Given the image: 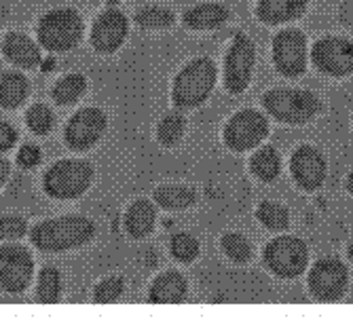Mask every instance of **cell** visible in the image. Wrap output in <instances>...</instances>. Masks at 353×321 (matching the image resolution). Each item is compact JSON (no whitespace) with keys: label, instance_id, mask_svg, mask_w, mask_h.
<instances>
[{"label":"cell","instance_id":"cell-1","mask_svg":"<svg viewBox=\"0 0 353 321\" xmlns=\"http://www.w3.org/2000/svg\"><path fill=\"white\" fill-rule=\"evenodd\" d=\"M216 63L210 57H197L178 72L172 87V102L178 110L201 106L216 87Z\"/></svg>","mask_w":353,"mask_h":321},{"label":"cell","instance_id":"cell-2","mask_svg":"<svg viewBox=\"0 0 353 321\" xmlns=\"http://www.w3.org/2000/svg\"><path fill=\"white\" fill-rule=\"evenodd\" d=\"M95 235L93 222L83 216L53 218L32 231V243L43 251H63L85 245Z\"/></svg>","mask_w":353,"mask_h":321},{"label":"cell","instance_id":"cell-3","mask_svg":"<svg viewBox=\"0 0 353 321\" xmlns=\"http://www.w3.org/2000/svg\"><path fill=\"white\" fill-rule=\"evenodd\" d=\"M265 110L285 125H305L322 110L317 95L305 89H271L263 98Z\"/></svg>","mask_w":353,"mask_h":321},{"label":"cell","instance_id":"cell-4","mask_svg":"<svg viewBox=\"0 0 353 321\" xmlns=\"http://www.w3.org/2000/svg\"><path fill=\"white\" fill-rule=\"evenodd\" d=\"M265 265L281 279H296L309 267V249L299 237H275L265 247Z\"/></svg>","mask_w":353,"mask_h":321},{"label":"cell","instance_id":"cell-5","mask_svg":"<svg viewBox=\"0 0 353 321\" xmlns=\"http://www.w3.org/2000/svg\"><path fill=\"white\" fill-rule=\"evenodd\" d=\"M83 37V19L72 9H57L47 13L39 23V41L49 51H68Z\"/></svg>","mask_w":353,"mask_h":321},{"label":"cell","instance_id":"cell-6","mask_svg":"<svg viewBox=\"0 0 353 321\" xmlns=\"http://www.w3.org/2000/svg\"><path fill=\"white\" fill-rule=\"evenodd\" d=\"M91 180L93 169L85 160H59L45 174V190L53 199H77Z\"/></svg>","mask_w":353,"mask_h":321},{"label":"cell","instance_id":"cell-7","mask_svg":"<svg viewBox=\"0 0 353 321\" xmlns=\"http://www.w3.org/2000/svg\"><path fill=\"white\" fill-rule=\"evenodd\" d=\"M269 136V121L259 110H241L224 127V144L235 152H245L261 146Z\"/></svg>","mask_w":353,"mask_h":321},{"label":"cell","instance_id":"cell-8","mask_svg":"<svg viewBox=\"0 0 353 321\" xmlns=\"http://www.w3.org/2000/svg\"><path fill=\"white\" fill-rule=\"evenodd\" d=\"M256 47L245 34H235L227 57H224V87L231 95H239L248 89L254 72Z\"/></svg>","mask_w":353,"mask_h":321},{"label":"cell","instance_id":"cell-9","mask_svg":"<svg viewBox=\"0 0 353 321\" xmlns=\"http://www.w3.org/2000/svg\"><path fill=\"white\" fill-rule=\"evenodd\" d=\"M273 63L279 74L296 79L307 70V37L296 28L281 30L273 39Z\"/></svg>","mask_w":353,"mask_h":321},{"label":"cell","instance_id":"cell-10","mask_svg":"<svg viewBox=\"0 0 353 321\" xmlns=\"http://www.w3.org/2000/svg\"><path fill=\"white\" fill-rule=\"evenodd\" d=\"M311 61L326 76H349L353 74V43L341 37L319 39L311 49Z\"/></svg>","mask_w":353,"mask_h":321},{"label":"cell","instance_id":"cell-11","mask_svg":"<svg viewBox=\"0 0 353 321\" xmlns=\"http://www.w3.org/2000/svg\"><path fill=\"white\" fill-rule=\"evenodd\" d=\"M349 285V271L336 258L317 260L309 273V292L322 302H334L345 296Z\"/></svg>","mask_w":353,"mask_h":321},{"label":"cell","instance_id":"cell-12","mask_svg":"<svg viewBox=\"0 0 353 321\" xmlns=\"http://www.w3.org/2000/svg\"><path fill=\"white\" fill-rule=\"evenodd\" d=\"M34 260L21 245H5L0 249V287L9 294H21L32 281Z\"/></svg>","mask_w":353,"mask_h":321},{"label":"cell","instance_id":"cell-13","mask_svg":"<svg viewBox=\"0 0 353 321\" xmlns=\"http://www.w3.org/2000/svg\"><path fill=\"white\" fill-rule=\"evenodd\" d=\"M290 172L299 188L313 192L324 184L328 165H326L324 154L315 146H301L294 150L290 158Z\"/></svg>","mask_w":353,"mask_h":321},{"label":"cell","instance_id":"cell-14","mask_svg":"<svg viewBox=\"0 0 353 321\" xmlns=\"http://www.w3.org/2000/svg\"><path fill=\"white\" fill-rule=\"evenodd\" d=\"M106 130V114L98 108L77 112L66 127V142L74 150H87L102 138Z\"/></svg>","mask_w":353,"mask_h":321},{"label":"cell","instance_id":"cell-15","mask_svg":"<svg viewBox=\"0 0 353 321\" xmlns=\"http://www.w3.org/2000/svg\"><path fill=\"white\" fill-rule=\"evenodd\" d=\"M127 28H130V23H127V17L121 11L110 9L102 13L95 19L91 30L93 49L100 53H114L127 37Z\"/></svg>","mask_w":353,"mask_h":321},{"label":"cell","instance_id":"cell-16","mask_svg":"<svg viewBox=\"0 0 353 321\" xmlns=\"http://www.w3.org/2000/svg\"><path fill=\"white\" fill-rule=\"evenodd\" d=\"M309 0H261L256 15L267 25H281L307 11Z\"/></svg>","mask_w":353,"mask_h":321},{"label":"cell","instance_id":"cell-17","mask_svg":"<svg viewBox=\"0 0 353 321\" xmlns=\"http://www.w3.org/2000/svg\"><path fill=\"white\" fill-rule=\"evenodd\" d=\"M186 279L178 271H168L159 275L150 285V302L154 304H178L186 296Z\"/></svg>","mask_w":353,"mask_h":321},{"label":"cell","instance_id":"cell-18","mask_svg":"<svg viewBox=\"0 0 353 321\" xmlns=\"http://www.w3.org/2000/svg\"><path fill=\"white\" fill-rule=\"evenodd\" d=\"M3 51H5L9 61H13L15 66L23 68V70H32L41 63L39 47L32 43L26 34H19V32H11V34L5 39Z\"/></svg>","mask_w":353,"mask_h":321},{"label":"cell","instance_id":"cell-19","mask_svg":"<svg viewBox=\"0 0 353 321\" xmlns=\"http://www.w3.org/2000/svg\"><path fill=\"white\" fill-rule=\"evenodd\" d=\"M229 19V9L216 3H203L184 13L182 21L190 30H216Z\"/></svg>","mask_w":353,"mask_h":321},{"label":"cell","instance_id":"cell-20","mask_svg":"<svg viewBox=\"0 0 353 321\" xmlns=\"http://www.w3.org/2000/svg\"><path fill=\"white\" fill-rule=\"evenodd\" d=\"M157 220V209L148 199H138L130 205L125 216V229L134 239H144L150 235Z\"/></svg>","mask_w":353,"mask_h":321},{"label":"cell","instance_id":"cell-21","mask_svg":"<svg viewBox=\"0 0 353 321\" xmlns=\"http://www.w3.org/2000/svg\"><path fill=\"white\" fill-rule=\"evenodd\" d=\"M154 201L163 209L182 211L197 201V192L188 186H182V184H165L154 190Z\"/></svg>","mask_w":353,"mask_h":321},{"label":"cell","instance_id":"cell-22","mask_svg":"<svg viewBox=\"0 0 353 321\" xmlns=\"http://www.w3.org/2000/svg\"><path fill=\"white\" fill-rule=\"evenodd\" d=\"M250 172L263 180V182H273L281 174V156L273 146H263L259 148L252 158H250Z\"/></svg>","mask_w":353,"mask_h":321},{"label":"cell","instance_id":"cell-23","mask_svg":"<svg viewBox=\"0 0 353 321\" xmlns=\"http://www.w3.org/2000/svg\"><path fill=\"white\" fill-rule=\"evenodd\" d=\"M28 98V81L21 74L9 72L0 79V106L17 108Z\"/></svg>","mask_w":353,"mask_h":321},{"label":"cell","instance_id":"cell-24","mask_svg":"<svg viewBox=\"0 0 353 321\" xmlns=\"http://www.w3.org/2000/svg\"><path fill=\"white\" fill-rule=\"evenodd\" d=\"M256 216H259L263 227L273 233H283V231H288V227H290V214H288V209L283 205H279L275 201L261 203L259 209H256Z\"/></svg>","mask_w":353,"mask_h":321},{"label":"cell","instance_id":"cell-25","mask_svg":"<svg viewBox=\"0 0 353 321\" xmlns=\"http://www.w3.org/2000/svg\"><path fill=\"white\" fill-rule=\"evenodd\" d=\"M184 130H186V118L180 112H170L157 127V140L168 148L176 146L184 138Z\"/></svg>","mask_w":353,"mask_h":321},{"label":"cell","instance_id":"cell-26","mask_svg":"<svg viewBox=\"0 0 353 321\" xmlns=\"http://www.w3.org/2000/svg\"><path fill=\"white\" fill-rule=\"evenodd\" d=\"M220 247L235 265H248L252 260V245L241 233H227L220 239Z\"/></svg>","mask_w":353,"mask_h":321},{"label":"cell","instance_id":"cell-27","mask_svg":"<svg viewBox=\"0 0 353 321\" xmlns=\"http://www.w3.org/2000/svg\"><path fill=\"white\" fill-rule=\"evenodd\" d=\"M85 76L81 74H70L66 79H61L55 87H53V100L61 106H68V104H74L81 95L85 93Z\"/></svg>","mask_w":353,"mask_h":321},{"label":"cell","instance_id":"cell-28","mask_svg":"<svg viewBox=\"0 0 353 321\" xmlns=\"http://www.w3.org/2000/svg\"><path fill=\"white\" fill-rule=\"evenodd\" d=\"M176 21L174 11L165 7H144L136 15V23L144 30H163Z\"/></svg>","mask_w":353,"mask_h":321},{"label":"cell","instance_id":"cell-29","mask_svg":"<svg viewBox=\"0 0 353 321\" xmlns=\"http://www.w3.org/2000/svg\"><path fill=\"white\" fill-rule=\"evenodd\" d=\"M37 296L45 304H53V302L59 300V296H61V277H59L57 269H53V267L43 269V273L39 277Z\"/></svg>","mask_w":353,"mask_h":321},{"label":"cell","instance_id":"cell-30","mask_svg":"<svg viewBox=\"0 0 353 321\" xmlns=\"http://www.w3.org/2000/svg\"><path fill=\"white\" fill-rule=\"evenodd\" d=\"M170 249H172V256L178 260V262H195L199 258V241L188 235V233H178L172 237V243H170Z\"/></svg>","mask_w":353,"mask_h":321},{"label":"cell","instance_id":"cell-31","mask_svg":"<svg viewBox=\"0 0 353 321\" xmlns=\"http://www.w3.org/2000/svg\"><path fill=\"white\" fill-rule=\"evenodd\" d=\"M26 123H28V127H30L32 132L43 136V134H47L51 127H53V114H51V110L47 106L37 104V106H32L28 110Z\"/></svg>","mask_w":353,"mask_h":321},{"label":"cell","instance_id":"cell-32","mask_svg":"<svg viewBox=\"0 0 353 321\" xmlns=\"http://www.w3.org/2000/svg\"><path fill=\"white\" fill-rule=\"evenodd\" d=\"M123 287H125V283H123L121 277H108V279H104L98 287H95V300H98V302H104V304L114 302L117 298H121Z\"/></svg>","mask_w":353,"mask_h":321},{"label":"cell","instance_id":"cell-33","mask_svg":"<svg viewBox=\"0 0 353 321\" xmlns=\"http://www.w3.org/2000/svg\"><path fill=\"white\" fill-rule=\"evenodd\" d=\"M28 231V224L19 216H5L0 218V239H19Z\"/></svg>","mask_w":353,"mask_h":321},{"label":"cell","instance_id":"cell-34","mask_svg":"<svg viewBox=\"0 0 353 321\" xmlns=\"http://www.w3.org/2000/svg\"><path fill=\"white\" fill-rule=\"evenodd\" d=\"M17 163L23 167V169H30V167H37L41 163V150L39 146L34 144H26L21 146L19 154H17Z\"/></svg>","mask_w":353,"mask_h":321},{"label":"cell","instance_id":"cell-35","mask_svg":"<svg viewBox=\"0 0 353 321\" xmlns=\"http://www.w3.org/2000/svg\"><path fill=\"white\" fill-rule=\"evenodd\" d=\"M15 142H17V132L9 123H0V152L11 150Z\"/></svg>","mask_w":353,"mask_h":321},{"label":"cell","instance_id":"cell-36","mask_svg":"<svg viewBox=\"0 0 353 321\" xmlns=\"http://www.w3.org/2000/svg\"><path fill=\"white\" fill-rule=\"evenodd\" d=\"M9 172H11V167H9V160L0 158V186H3V184L7 182V178H9Z\"/></svg>","mask_w":353,"mask_h":321},{"label":"cell","instance_id":"cell-37","mask_svg":"<svg viewBox=\"0 0 353 321\" xmlns=\"http://www.w3.org/2000/svg\"><path fill=\"white\" fill-rule=\"evenodd\" d=\"M41 68H43V72H51V70L55 68V59H51V57H49V59H45Z\"/></svg>","mask_w":353,"mask_h":321},{"label":"cell","instance_id":"cell-38","mask_svg":"<svg viewBox=\"0 0 353 321\" xmlns=\"http://www.w3.org/2000/svg\"><path fill=\"white\" fill-rule=\"evenodd\" d=\"M347 190L353 195V172L349 174V178H347Z\"/></svg>","mask_w":353,"mask_h":321},{"label":"cell","instance_id":"cell-39","mask_svg":"<svg viewBox=\"0 0 353 321\" xmlns=\"http://www.w3.org/2000/svg\"><path fill=\"white\" fill-rule=\"evenodd\" d=\"M347 253H349V258L353 260V241L349 243V249H347Z\"/></svg>","mask_w":353,"mask_h":321},{"label":"cell","instance_id":"cell-40","mask_svg":"<svg viewBox=\"0 0 353 321\" xmlns=\"http://www.w3.org/2000/svg\"><path fill=\"white\" fill-rule=\"evenodd\" d=\"M108 5H117V3H121V0H106Z\"/></svg>","mask_w":353,"mask_h":321}]
</instances>
